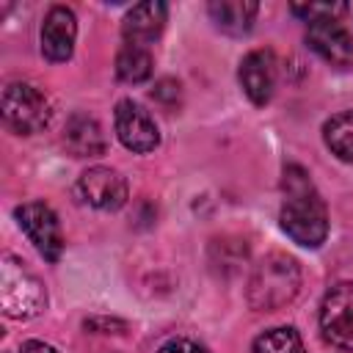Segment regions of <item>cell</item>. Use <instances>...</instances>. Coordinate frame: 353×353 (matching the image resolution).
<instances>
[{
  "instance_id": "1",
  "label": "cell",
  "mask_w": 353,
  "mask_h": 353,
  "mask_svg": "<svg viewBox=\"0 0 353 353\" xmlns=\"http://www.w3.org/2000/svg\"><path fill=\"white\" fill-rule=\"evenodd\" d=\"M281 190H284V204L279 212L281 229L292 243L303 248H317L328 234V210L314 182L301 165L292 163L284 168Z\"/></svg>"
},
{
  "instance_id": "2",
  "label": "cell",
  "mask_w": 353,
  "mask_h": 353,
  "mask_svg": "<svg viewBox=\"0 0 353 353\" xmlns=\"http://www.w3.org/2000/svg\"><path fill=\"white\" fill-rule=\"evenodd\" d=\"M301 290V268L287 254H268L256 262L248 279V303L256 312H276L287 306Z\"/></svg>"
},
{
  "instance_id": "3",
  "label": "cell",
  "mask_w": 353,
  "mask_h": 353,
  "mask_svg": "<svg viewBox=\"0 0 353 353\" xmlns=\"http://www.w3.org/2000/svg\"><path fill=\"white\" fill-rule=\"evenodd\" d=\"M0 306L14 320H30L44 312L47 290L17 256H3L0 265Z\"/></svg>"
},
{
  "instance_id": "4",
  "label": "cell",
  "mask_w": 353,
  "mask_h": 353,
  "mask_svg": "<svg viewBox=\"0 0 353 353\" xmlns=\"http://www.w3.org/2000/svg\"><path fill=\"white\" fill-rule=\"evenodd\" d=\"M3 121L11 132L17 135H33L39 130H44L52 119V105L44 97V91H39L30 83H8L3 88Z\"/></svg>"
},
{
  "instance_id": "5",
  "label": "cell",
  "mask_w": 353,
  "mask_h": 353,
  "mask_svg": "<svg viewBox=\"0 0 353 353\" xmlns=\"http://www.w3.org/2000/svg\"><path fill=\"white\" fill-rule=\"evenodd\" d=\"M19 229L28 234V240L36 245V251L47 262H58L63 254V232L58 223V215L44 201H28L14 210Z\"/></svg>"
},
{
  "instance_id": "6",
  "label": "cell",
  "mask_w": 353,
  "mask_h": 353,
  "mask_svg": "<svg viewBox=\"0 0 353 353\" xmlns=\"http://www.w3.org/2000/svg\"><path fill=\"white\" fill-rule=\"evenodd\" d=\"M320 331L325 342L353 350V281L334 284L320 303Z\"/></svg>"
},
{
  "instance_id": "7",
  "label": "cell",
  "mask_w": 353,
  "mask_h": 353,
  "mask_svg": "<svg viewBox=\"0 0 353 353\" xmlns=\"http://www.w3.org/2000/svg\"><path fill=\"white\" fill-rule=\"evenodd\" d=\"M306 41L331 66H336V69L353 66V36L336 17L312 19L306 28Z\"/></svg>"
},
{
  "instance_id": "8",
  "label": "cell",
  "mask_w": 353,
  "mask_h": 353,
  "mask_svg": "<svg viewBox=\"0 0 353 353\" xmlns=\"http://www.w3.org/2000/svg\"><path fill=\"white\" fill-rule=\"evenodd\" d=\"M113 124H116L119 141H121L130 152L146 154V152H154L157 143H160V132H157L154 119H152L138 102H132V99H121V102L116 105Z\"/></svg>"
},
{
  "instance_id": "9",
  "label": "cell",
  "mask_w": 353,
  "mask_h": 353,
  "mask_svg": "<svg viewBox=\"0 0 353 353\" xmlns=\"http://www.w3.org/2000/svg\"><path fill=\"white\" fill-rule=\"evenodd\" d=\"M77 193L85 204L97 210H119L127 201V182L119 171L94 165L80 174L77 179Z\"/></svg>"
},
{
  "instance_id": "10",
  "label": "cell",
  "mask_w": 353,
  "mask_h": 353,
  "mask_svg": "<svg viewBox=\"0 0 353 353\" xmlns=\"http://www.w3.org/2000/svg\"><path fill=\"white\" fill-rule=\"evenodd\" d=\"M74 39H77V19L74 11L66 6H52L44 17L41 25V52L47 61L61 63L72 58L74 50Z\"/></svg>"
},
{
  "instance_id": "11",
  "label": "cell",
  "mask_w": 353,
  "mask_h": 353,
  "mask_svg": "<svg viewBox=\"0 0 353 353\" xmlns=\"http://www.w3.org/2000/svg\"><path fill=\"white\" fill-rule=\"evenodd\" d=\"M240 85L254 105H268L276 91V58L270 50H251L240 61Z\"/></svg>"
},
{
  "instance_id": "12",
  "label": "cell",
  "mask_w": 353,
  "mask_h": 353,
  "mask_svg": "<svg viewBox=\"0 0 353 353\" xmlns=\"http://www.w3.org/2000/svg\"><path fill=\"white\" fill-rule=\"evenodd\" d=\"M165 19H168V6H165V3H160V0L138 3V6H132V8L124 14L121 36L127 39V44H141V47H146L149 41H154V39L163 33Z\"/></svg>"
},
{
  "instance_id": "13",
  "label": "cell",
  "mask_w": 353,
  "mask_h": 353,
  "mask_svg": "<svg viewBox=\"0 0 353 353\" xmlns=\"http://www.w3.org/2000/svg\"><path fill=\"white\" fill-rule=\"evenodd\" d=\"M63 143L74 157H97L105 152V135L102 127L94 116L88 113H74L66 121L63 130Z\"/></svg>"
},
{
  "instance_id": "14",
  "label": "cell",
  "mask_w": 353,
  "mask_h": 353,
  "mask_svg": "<svg viewBox=\"0 0 353 353\" xmlns=\"http://www.w3.org/2000/svg\"><path fill=\"white\" fill-rule=\"evenodd\" d=\"M207 11L218 30H223L229 36H243L251 30V25L259 14V6L251 0H215L207 6Z\"/></svg>"
},
{
  "instance_id": "15",
  "label": "cell",
  "mask_w": 353,
  "mask_h": 353,
  "mask_svg": "<svg viewBox=\"0 0 353 353\" xmlns=\"http://www.w3.org/2000/svg\"><path fill=\"white\" fill-rule=\"evenodd\" d=\"M152 52L141 44H124L116 55V74L121 83H143L152 77Z\"/></svg>"
},
{
  "instance_id": "16",
  "label": "cell",
  "mask_w": 353,
  "mask_h": 353,
  "mask_svg": "<svg viewBox=\"0 0 353 353\" xmlns=\"http://www.w3.org/2000/svg\"><path fill=\"white\" fill-rule=\"evenodd\" d=\"M325 146L345 163H353V110L336 113L323 124Z\"/></svg>"
},
{
  "instance_id": "17",
  "label": "cell",
  "mask_w": 353,
  "mask_h": 353,
  "mask_svg": "<svg viewBox=\"0 0 353 353\" xmlns=\"http://www.w3.org/2000/svg\"><path fill=\"white\" fill-rule=\"evenodd\" d=\"M254 353H303V342L295 328L279 325V328H270L256 336Z\"/></svg>"
},
{
  "instance_id": "18",
  "label": "cell",
  "mask_w": 353,
  "mask_h": 353,
  "mask_svg": "<svg viewBox=\"0 0 353 353\" xmlns=\"http://www.w3.org/2000/svg\"><path fill=\"white\" fill-rule=\"evenodd\" d=\"M345 11H347L345 3H309V6H292V14L303 17L306 22L320 19V17H339V14H345Z\"/></svg>"
},
{
  "instance_id": "19",
  "label": "cell",
  "mask_w": 353,
  "mask_h": 353,
  "mask_svg": "<svg viewBox=\"0 0 353 353\" xmlns=\"http://www.w3.org/2000/svg\"><path fill=\"white\" fill-rule=\"evenodd\" d=\"M152 99L154 102H160L163 108H176L179 105V83L176 80H171V77H163L154 88H152Z\"/></svg>"
},
{
  "instance_id": "20",
  "label": "cell",
  "mask_w": 353,
  "mask_h": 353,
  "mask_svg": "<svg viewBox=\"0 0 353 353\" xmlns=\"http://www.w3.org/2000/svg\"><path fill=\"white\" fill-rule=\"evenodd\" d=\"M157 353H207L199 342H190V339H168Z\"/></svg>"
},
{
  "instance_id": "21",
  "label": "cell",
  "mask_w": 353,
  "mask_h": 353,
  "mask_svg": "<svg viewBox=\"0 0 353 353\" xmlns=\"http://www.w3.org/2000/svg\"><path fill=\"white\" fill-rule=\"evenodd\" d=\"M19 353H55V347L47 342H39V339H28V342H22Z\"/></svg>"
}]
</instances>
